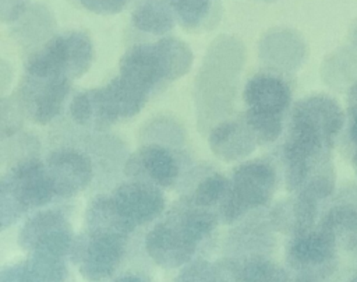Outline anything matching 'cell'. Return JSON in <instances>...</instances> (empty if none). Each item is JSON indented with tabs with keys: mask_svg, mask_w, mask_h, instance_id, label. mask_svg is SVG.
<instances>
[{
	"mask_svg": "<svg viewBox=\"0 0 357 282\" xmlns=\"http://www.w3.org/2000/svg\"><path fill=\"white\" fill-rule=\"evenodd\" d=\"M53 195L46 166L42 162L26 159L17 163L1 179V228L13 225L26 211L46 205Z\"/></svg>",
	"mask_w": 357,
	"mask_h": 282,
	"instance_id": "1",
	"label": "cell"
},
{
	"mask_svg": "<svg viewBox=\"0 0 357 282\" xmlns=\"http://www.w3.org/2000/svg\"><path fill=\"white\" fill-rule=\"evenodd\" d=\"M276 172L264 161H250L237 166L231 175L229 191L219 204L226 223H233L248 211L265 205L275 190Z\"/></svg>",
	"mask_w": 357,
	"mask_h": 282,
	"instance_id": "2",
	"label": "cell"
},
{
	"mask_svg": "<svg viewBox=\"0 0 357 282\" xmlns=\"http://www.w3.org/2000/svg\"><path fill=\"white\" fill-rule=\"evenodd\" d=\"M343 124V109L333 98L311 95L296 103L291 112L289 137L326 151L332 147Z\"/></svg>",
	"mask_w": 357,
	"mask_h": 282,
	"instance_id": "3",
	"label": "cell"
},
{
	"mask_svg": "<svg viewBox=\"0 0 357 282\" xmlns=\"http://www.w3.org/2000/svg\"><path fill=\"white\" fill-rule=\"evenodd\" d=\"M126 239L123 236L86 229L73 244V258L81 275L91 281H103L119 267Z\"/></svg>",
	"mask_w": 357,
	"mask_h": 282,
	"instance_id": "4",
	"label": "cell"
},
{
	"mask_svg": "<svg viewBox=\"0 0 357 282\" xmlns=\"http://www.w3.org/2000/svg\"><path fill=\"white\" fill-rule=\"evenodd\" d=\"M18 243L29 253L64 257L73 248L74 239L71 226L61 212L42 211L21 228Z\"/></svg>",
	"mask_w": 357,
	"mask_h": 282,
	"instance_id": "5",
	"label": "cell"
},
{
	"mask_svg": "<svg viewBox=\"0 0 357 282\" xmlns=\"http://www.w3.org/2000/svg\"><path fill=\"white\" fill-rule=\"evenodd\" d=\"M45 166L53 193L60 197H71L81 193L86 188L93 176L89 158L71 148L53 151Z\"/></svg>",
	"mask_w": 357,
	"mask_h": 282,
	"instance_id": "6",
	"label": "cell"
},
{
	"mask_svg": "<svg viewBox=\"0 0 357 282\" xmlns=\"http://www.w3.org/2000/svg\"><path fill=\"white\" fill-rule=\"evenodd\" d=\"M197 244L172 221L155 225L145 239V248L149 257L163 268H178L187 264Z\"/></svg>",
	"mask_w": 357,
	"mask_h": 282,
	"instance_id": "7",
	"label": "cell"
},
{
	"mask_svg": "<svg viewBox=\"0 0 357 282\" xmlns=\"http://www.w3.org/2000/svg\"><path fill=\"white\" fill-rule=\"evenodd\" d=\"M124 216L137 228L158 218L165 209V197L155 184L134 180L120 184L112 194Z\"/></svg>",
	"mask_w": 357,
	"mask_h": 282,
	"instance_id": "8",
	"label": "cell"
},
{
	"mask_svg": "<svg viewBox=\"0 0 357 282\" xmlns=\"http://www.w3.org/2000/svg\"><path fill=\"white\" fill-rule=\"evenodd\" d=\"M126 172L138 180L159 187H170L178 176V163L174 155L160 145H145L135 151L126 163Z\"/></svg>",
	"mask_w": 357,
	"mask_h": 282,
	"instance_id": "9",
	"label": "cell"
},
{
	"mask_svg": "<svg viewBox=\"0 0 357 282\" xmlns=\"http://www.w3.org/2000/svg\"><path fill=\"white\" fill-rule=\"evenodd\" d=\"M336 246V240L326 229L312 228L293 235L287 247V258L294 268L311 271L329 262L335 257Z\"/></svg>",
	"mask_w": 357,
	"mask_h": 282,
	"instance_id": "10",
	"label": "cell"
},
{
	"mask_svg": "<svg viewBox=\"0 0 357 282\" xmlns=\"http://www.w3.org/2000/svg\"><path fill=\"white\" fill-rule=\"evenodd\" d=\"M243 98L248 110L284 114L290 105L291 92L287 82L280 77L259 73L248 80Z\"/></svg>",
	"mask_w": 357,
	"mask_h": 282,
	"instance_id": "11",
	"label": "cell"
},
{
	"mask_svg": "<svg viewBox=\"0 0 357 282\" xmlns=\"http://www.w3.org/2000/svg\"><path fill=\"white\" fill-rule=\"evenodd\" d=\"M31 80L33 81V87L25 92L29 113L36 123L46 124L60 113L68 95L71 80L66 77Z\"/></svg>",
	"mask_w": 357,
	"mask_h": 282,
	"instance_id": "12",
	"label": "cell"
},
{
	"mask_svg": "<svg viewBox=\"0 0 357 282\" xmlns=\"http://www.w3.org/2000/svg\"><path fill=\"white\" fill-rule=\"evenodd\" d=\"M148 94L163 81L162 67L153 43L135 45L120 59V74Z\"/></svg>",
	"mask_w": 357,
	"mask_h": 282,
	"instance_id": "13",
	"label": "cell"
},
{
	"mask_svg": "<svg viewBox=\"0 0 357 282\" xmlns=\"http://www.w3.org/2000/svg\"><path fill=\"white\" fill-rule=\"evenodd\" d=\"M211 151L223 161H236L250 155L257 141L244 121L226 120L212 128L209 134Z\"/></svg>",
	"mask_w": 357,
	"mask_h": 282,
	"instance_id": "14",
	"label": "cell"
},
{
	"mask_svg": "<svg viewBox=\"0 0 357 282\" xmlns=\"http://www.w3.org/2000/svg\"><path fill=\"white\" fill-rule=\"evenodd\" d=\"M107 110L114 121L135 116L146 103L148 92L117 75L100 88Z\"/></svg>",
	"mask_w": 357,
	"mask_h": 282,
	"instance_id": "15",
	"label": "cell"
},
{
	"mask_svg": "<svg viewBox=\"0 0 357 282\" xmlns=\"http://www.w3.org/2000/svg\"><path fill=\"white\" fill-rule=\"evenodd\" d=\"M88 229L127 237L135 226L124 216L112 195H98L86 209Z\"/></svg>",
	"mask_w": 357,
	"mask_h": 282,
	"instance_id": "16",
	"label": "cell"
},
{
	"mask_svg": "<svg viewBox=\"0 0 357 282\" xmlns=\"http://www.w3.org/2000/svg\"><path fill=\"white\" fill-rule=\"evenodd\" d=\"M176 17L169 0H139L131 13V24L146 34L165 35L174 27Z\"/></svg>",
	"mask_w": 357,
	"mask_h": 282,
	"instance_id": "17",
	"label": "cell"
},
{
	"mask_svg": "<svg viewBox=\"0 0 357 282\" xmlns=\"http://www.w3.org/2000/svg\"><path fill=\"white\" fill-rule=\"evenodd\" d=\"M70 113L74 121L81 126L105 127L114 123L100 88L86 89L75 95L70 103Z\"/></svg>",
	"mask_w": 357,
	"mask_h": 282,
	"instance_id": "18",
	"label": "cell"
},
{
	"mask_svg": "<svg viewBox=\"0 0 357 282\" xmlns=\"http://www.w3.org/2000/svg\"><path fill=\"white\" fill-rule=\"evenodd\" d=\"M165 81H174L188 73L192 64V52L181 39L166 36L153 43Z\"/></svg>",
	"mask_w": 357,
	"mask_h": 282,
	"instance_id": "19",
	"label": "cell"
},
{
	"mask_svg": "<svg viewBox=\"0 0 357 282\" xmlns=\"http://www.w3.org/2000/svg\"><path fill=\"white\" fill-rule=\"evenodd\" d=\"M319 226L333 236L336 244L349 250L357 247V205L340 204L331 208Z\"/></svg>",
	"mask_w": 357,
	"mask_h": 282,
	"instance_id": "20",
	"label": "cell"
},
{
	"mask_svg": "<svg viewBox=\"0 0 357 282\" xmlns=\"http://www.w3.org/2000/svg\"><path fill=\"white\" fill-rule=\"evenodd\" d=\"M174 225H177L190 239L199 243L209 236L218 225V218L208 208L198 207L195 204H184L173 211L169 216Z\"/></svg>",
	"mask_w": 357,
	"mask_h": 282,
	"instance_id": "21",
	"label": "cell"
},
{
	"mask_svg": "<svg viewBox=\"0 0 357 282\" xmlns=\"http://www.w3.org/2000/svg\"><path fill=\"white\" fill-rule=\"evenodd\" d=\"M63 35L67 52V74L73 80L89 70L93 60V45L91 38L79 31L66 32Z\"/></svg>",
	"mask_w": 357,
	"mask_h": 282,
	"instance_id": "22",
	"label": "cell"
},
{
	"mask_svg": "<svg viewBox=\"0 0 357 282\" xmlns=\"http://www.w3.org/2000/svg\"><path fill=\"white\" fill-rule=\"evenodd\" d=\"M21 268L28 282H64L66 278L63 257L52 254L31 253Z\"/></svg>",
	"mask_w": 357,
	"mask_h": 282,
	"instance_id": "23",
	"label": "cell"
},
{
	"mask_svg": "<svg viewBox=\"0 0 357 282\" xmlns=\"http://www.w3.org/2000/svg\"><path fill=\"white\" fill-rule=\"evenodd\" d=\"M236 282H287L289 274L271 260L255 257L234 268Z\"/></svg>",
	"mask_w": 357,
	"mask_h": 282,
	"instance_id": "24",
	"label": "cell"
},
{
	"mask_svg": "<svg viewBox=\"0 0 357 282\" xmlns=\"http://www.w3.org/2000/svg\"><path fill=\"white\" fill-rule=\"evenodd\" d=\"M244 123L254 135L257 144H269L273 142L283 130V114L264 113L247 109Z\"/></svg>",
	"mask_w": 357,
	"mask_h": 282,
	"instance_id": "25",
	"label": "cell"
},
{
	"mask_svg": "<svg viewBox=\"0 0 357 282\" xmlns=\"http://www.w3.org/2000/svg\"><path fill=\"white\" fill-rule=\"evenodd\" d=\"M176 20L185 29L201 27L211 14L212 0H169Z\"/></svg>",
	"mask_w": 357,
	"mask_h": 282,
	"instance_id": "26",
	"label": "cell"
},
{
	"mask_svg": "<svg viewBox=\"0 0 357 282\" xmlns=\"http://www.w3.org/2000/svg\"><path fill=\"white\" fill-rule=\"evenodd\" d=\"M229 179L220 173H212L197 184L191 195V202L204 208L220 204L229 191Z\"/></svg>",
	"mask_w": 357,
	"mask_h": 282,
	"instance_id": "27",
	"label": "cell"
},
{
	"mask_svg": "<svg viewBox=\"0 0 357 282\" xmlns=\"http://www.w3.org/2000/svg\"><path fill=\"white\" fill-rule=\"evenodd\" d=\"M174 282H229L223 272L208 261H195L187 265Z\"/></svg>",
	"mask_w": 357,
	"mask_h": 282,
	"instance_id": "28",
	"label": "cell"
},
{
	"mask_svg": "<svg viewBox=\"0 0 357 282\" xmlns=\"http://www.w3.org/2000/svg\"><path fill=\"white\" fill-rule=\"evenodd\" d=\"M84 8L95 14H117L120 13L127 0H78Z\"/></svg>",
	"mask_w": 357,
	"mask_h": 282,
	"instance_id": "29",
	"label": "cell"
},
{
	"mask_svg": "<svg viewBox=\"0 0 357 282\" xmlns=\"http://www.w3.org/2000/svg\"><path fill=\"white\" fill-rule=\"evenodd\" d=\"M28 8V0H0V14L4 22H14Z\"/></svg>",
	"mask_w": 357,
	"mask_h": 282,
	"instance_id": "30",
	"label": "cell"
},
{
	"mask_svg": "<svg viewBox=\"0 0 357 282\" xmlns=\"http://www.w3.org/2000/svg\"><path fill=\"white\" fill-rule=\"evenodd\" d=\"M0 282H28L25 279L24 272H22L21 262L20 264H14V265H11L8 268H4L1 271Z\"/></svg>",
	"mask_w": 357,
	"mask_h": 282,
	"instance_id": "31",
	"label": "cell"
},
{
	"mask_svg": "<svg viewBox=\"0 0 357 282\" xmlns=\"http://www.w3.org/2000/svg\"><path fill=\"white\" fill-rule=\"evenodd\" d=\"M287 282H318V278L315 272L308 269H298V272L294 276L289 275Z\"/></svg>",
	"mask_w": 357,
	"mask_h": 282,
	"instance_id": "32",
	"label": "cell"
},
{
	"mask_svg": "<svg viewBox=\"0 0 357 282\" xmlns=\"http://www.w3.org/2000/svg\"><path fill=\"white\" fill-rule=\"evenodd\" d=\"M116 282H149L141 276H137V275H127V276H123L120 279H117Z\"/></svg>",
	"mask_w": 357,
	"mask_h": 282,
	"instance_id": "33",
	"label": "cell"
},
{
	"mask_svg": "<svg viewBox=\"0 0 357 282\" xmlns=\"http://www.w3.org/2000/svg\"><path fill=\"white\" fill-rule=\"evenodd\" d=\"M353 166H354V170H356V175H357V147H356L354 155H353Z\"/></svg>",
	"mask_w": 357,
	"mask_h": 282,
	"instance_id": "34",
	"label": "cell"
},
{
	"mask_svg": "<svg viewBox=\"0 0 357 282\" xmlns=\"http://www.w3.org/2000/svg\"><path fill=\"white\" fill-rule=\"evenodd\" d=\"M350 282H357V275H356L354 278H351V279H350Z\"/></svg>",
	"mask_w": 357,
	"mask_h": 282,
	"instance_id": "35",
	"label": "cell"
}]
</instances>
